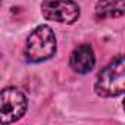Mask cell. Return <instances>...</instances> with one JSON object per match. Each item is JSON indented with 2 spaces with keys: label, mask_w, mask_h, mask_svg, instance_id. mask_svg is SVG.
Masks as SVG:
<instances>
[{
  "label": "cell",
  "mask_w": 125,
  "mask_h": 125,
  "mask_svg": "<svg viewBox=\"0 0 125 125\" xmlns=\"http://www.w3.org/2000/svg\"><path fill=\"white\" fill-rule=\"evenodd\" d=\"M125 12V0H99L96 5V18H119Z\"/></svg>",
  "instance_id": "8992f818"
},
{
  "label": "cell",
  "mask_w": 125,
  "mask_h": 125,
  "mask_svg": "<svg viewBox=\"0 0 125 125\" xmlns=\"http://www.w3.org/2000/svg\"><path fill=\"white\" fill-rule=\"evenodd\" d=\"M0 5H2V0H0Z\"/></svg>",
  "instance_id": "52a82bcc"
},
{
  "label": "cell",
  "mask_w": 125,
  "mask_h": 125,
  "mask_svg": "<svg viewBox=\"0 0 125 125\" xmlns=\"http://www.w3.org/2000/svg\"><path fill=\"white\" fill-rule=\"evenodd\" d=\"M125 81V62L124 56H116L110 63L100 71L94 90L102 97H116L124 93Z\"/></svg>",
  "instance_id": "7a4b0ae2"
},
{
  "label": "cell",
  "mask_w": 125,
  "mask_h": 125,
  "mask_svg": "<svg viewBox=\"0 0 125 125\" xmlns=\"http://www.w3.org/2000/svg\"><path fill=\"white\" fill-rule=\"evenodd\" d=\"M28 107L25 94L16 87H8L0 91V124H12L21 119Z\"/></svg>",
  "instance_id": "3957f363"
},
{
  "label": "cell",
  "mask_w": 125,
  "mask_h": 125,
  "mask_svg": "<svg viewBox=\"0 0 125 125\" xmlns=\"http://www.w3.org/2000/svg\"><path fill=\"white\" fill-rule=\"evenodd\" d=\"M94 63H96V56L88 44L78 46L72 52L69 59V66L77 74H88L94 68Z\"/></svg>",
  "instance_id": "5b68a950"
},
{
  "label": "cell",
  "mask_w": 125,
  "mask_h": 125,
  "mask_svg": "<svg viewBox=\"0 0 125 125\" xmlns=\"http://www.w3.org/2000/svg\"><path fill=\"white\" fill-rule=\"evenodd\" d=\"M56 53V37L49 25H40L27 38L25 57L31 63H38L50 59Z\"/></svg>",
  "instance_id": "6da1fadb"
},
{
  "label": "cell",
  "mask_w": 125,
  "mask_h": 125,
  "mask_svg": "<svg viewBox=\"0 0 125 125\" xmlns=\"http://www.w3.org/2000/svg\"><path fill=\"white\" fill-rule=\"evenodd\" d=\"M41 13L49 21L74 24L80 18V6L74 0H43Z\"/></svg>",
  "instance_id": "277c9868"
}]
</instances>
